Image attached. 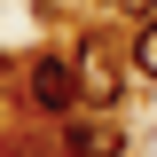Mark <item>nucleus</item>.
<instances>
[{
	"instance_id": "obj_1",
	"label": "nucleus",
	"mask_w": 157,
	"mask_h": 157,
	"mask_svg": "<svg viewBox=\"0 0 157 157\" xmlns=\"http://www.w3.org/2000/svg\"><path fill=\"white\" fill-rule=\"evenodd\" d=\"M71 63H78V110H118V102H126V86H134V39H118V32H86L71 47Z\"/></svg>"
},
{
	"instance_id": "obj_4",
	"label": "nucleus",
	"mask_w": 157,
	"mask_h": 157,
	"mask_svg": "<svg viewBox=\"0 0 157 157\" xmlns=\"http://www.w3.org/2000/svg\"><path fill=\"white\" fill-rule=\"evenodd\" d=\"M126 39H134V78H141V86H157V16H149V24H134Z\"/></svg>"
},
{
	"instance_id": "obj_2",
	"label": "nucleus",
	"mask_w": 157,
	"mask_h": 157,
	"mask_svg": "<svg viewBox=\"0 0 157 157\" xmlns=\"http://www.w3.org/2000/svg\"><path fill=\"white\" fill-rule=\"evenodd\" d=\"M24 102H32L39 118H55V126H63V118L86 102V94H78V63L63 55V47H39V55L24 63Z\"/></svg>"
},
{
	"instance_id": "obj_3",
	"label": "nucleus",
	"mask_w": 157,
	"mask_h": 157,
	"mask_svg": "<svg viewBox=\"0 0 157 157\" xmlns=\"http://www.w3.org/2000/svg\"><path fill=\"white\" fill-rule=\"evenodd\" d=\"M55 157H126V126L118 110H71L55 134Z\"/></svg>"
},
{
	"instance_id": "obj_5",
	"label": "nucleus",
	"mask_w": 157,
	"mask_h": 157,
	"mask_svg": "<svg viewBox=\"0 0 157 157\" xmlns=\"http://www.w3.org/2000/svg\"><path fill=\"white\" fill-rule=\"evenodd\" d=\"M102 8H110V16H126V32H134V24H149V16H157V0H102Z\"/></svg>"
}]
</instances>
